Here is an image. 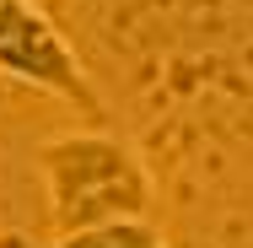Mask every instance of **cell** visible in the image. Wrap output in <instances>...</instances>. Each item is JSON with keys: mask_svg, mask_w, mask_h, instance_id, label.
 <instances>
[{"mask_svg": "<svg viewBox=\"0 0 253 248\" xmlns=\"http://www.w3.org/2000/svg\"><path fill=\"white\" fill-rule=\"evenodd\" d=\"M0 76L33 87L43 98L70 102L97 130H102V119H108V102H102L97 81L86 76L76 44L65 38V27L54 22L38 0H0Z\"/></svg>", "mask_w": 253, "mask_h": 248, "instance_id": "2", "label": "cell"}, {"mask_svg": "<svg viewBox=\"0 0 253 248\" xmlns=\"http://www.w3.org/2000/svg\"><path fill=\"white\" fill-rule=\"evenodd\" d=\"M54 248H167V238L151 227V216H135V221H102L86 232L54 238Z\"/></svg>", "mask_w": 253, "mask_h": 248, "instance_id": "3", "label": "cell"}, {"mask_svg": "<svg viewBox=\"0 0 253 248\" xmlns=\"http://www.w3.org/2000/svg\"><path fill=\"white\" fill-rule=\"evenodd\" d=\"M38 178L49 205V232L70 238L102 221H135L151 216L156 178L146 156L113 130H76L38 146Z\"/></svg>", "mask_w": 253, "mask_h": 248, "instance_id": "1", "label": "cell"}]
</instances>
